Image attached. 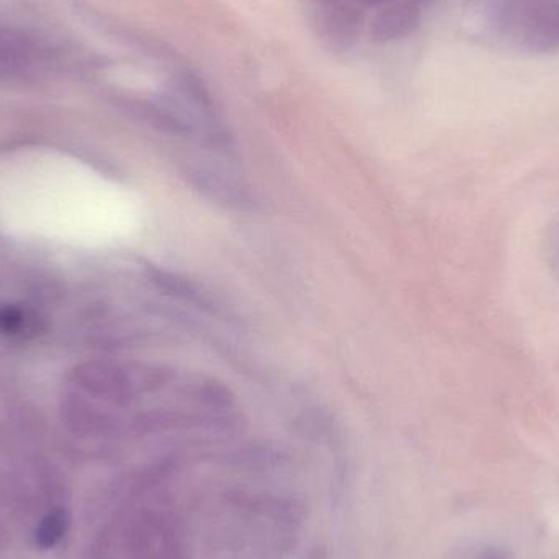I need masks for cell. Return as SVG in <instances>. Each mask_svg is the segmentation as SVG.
Returning <instances> with one entry per match:
<instances>
[{
	"label": "cell",
	"instance_id": "obj_1",
	"mask_svg": "<svg viewBox=\"0 0 559 559\" xmlns=\"http://www.w3.org/2000/svg\"><path fill=\"white\" fill-rule=\"evenodd\" d=\"M498 25L524 51L559 52L558 0H504L499 7Z\"/></svg>",
	"mask_w": 559,
	"mask_h": 559
},
{
	"label": "cell",
	"instance_id": "obj_6",
	"mask_svg": "<svg viewBox=\"0 0 559 559\" xmlns=\"http://www.w3.org/2000/svg\"><path fill=\"white\" fill-rule=\"evenodd\" d=\"M550 261L551 265H554L555 271H557L559 275V225L558 228L555 229L554 236H551Z\"/></svg>",
	"mask_w": 559,
	"mask_h": 559
},
{
	"label": "cell",
	"instance_id": "obj_4",
	"mask_svg": "<svg viewBox=\"0 0 559 559\" xmlns=\"http://www.w3.org/2000/svg\"><path fill=\"white\" fill-rule=\"evenodd\" d=\"M156 282L159 283L163 288H166L170 295L177 296V298L186 299V301L192 302V305H199L200 308L210 309V311L215 312V314L218 312V308L213 305L210 296L200 292L189 280L180 278L179 275L157 272Z\"/></svg>",
	"mask_w": 559,
	"mask_h": 559
},
{
	"label": "cell",
	"instance_id": "obj_9",
	"mask_svg": "<svg viewBox=\"0 0 559 559\" xmlns=\"http://www.w3.org/2000/svg\"><path fill=\"white\" fill-rule=\"evenodd\" d=\"M558 2H559V0H558Z\"/></svg>",
	"mask_w": 559,
	"mask_h": 559
},
{
	"label": "cell",
	"instance_id": "obj_3",
	"mask_svg": "<svg viewBox=\"0 0 559 559\" xmlns=\"http://www.w3.org/2000/svg\"><path fill=\"white\" fill-rule=\"evenodd\" d=\"M423 22V7L414 0H391L380 7L368 23L371 41L378 45L401 41L419 29Z\"/></svg>",
	"mask_w": 559,
	"mask_h": 559
},
{
	"label": "cell",
	"instance_id": "obj_8",
	"mask_svg": "<svg viewBox=\"0 0 559 559\" xmlns=\"http://www.w3.org/2000/svg\"><path fill=\"white\" fill-rule=\"evenodd\" d=\"M414 2H416L417 5L427 7L430 5V3L436 2V0H414Z\"/></svg>",
	"mask_w": 559,
	"mask_h": 559
},
{
	"label": "cell",
	"instance_id": "obj_7",
	"mask_svg": "<svg viewBox=\"0 0 559 559\" xmlns=\"http://www.w3.org/2000/svg\"><path fill=\"white\" fill-rule=\"evenodd\" d=\"M358 7H361L364 10L374 9V7H383L386 5L391 0H354Z\"/></svg>",
	"mask_w": 559,
	"mask_h": 559
},
{
	"label": "cell",
	"instance_id": "obj_5",
	"mask_svg": "<svg viewBox=\"0 0 559 559\" xmlns=\"http://www.w3.org/2000/svg\"><path fill=\"white\" fill-rule=\"evenodd\" d=\"M68 514L64 511H56L45 518L36 532V542L41 548H51L58 544L59 538L68 528Z\"/></svg>",
	"mask_w": 559,
	"mask_h": 559
},
{
	"label": "cell",
	"instance_id": "obj_2",
	"mask_svg": "<svg viewBox=\"0 0 559 559\" xmlns=\"http://www.w3.org/2000/svg\"><path fill=\"white\" fill-rule=\"evenodd\" d=\"M302 10L312 35L332 55L352 51L367 28V10L354 0H302Z\"/></svg>",
	"mask_w": 559,
	"mask_h": 559
}]
</instances>
